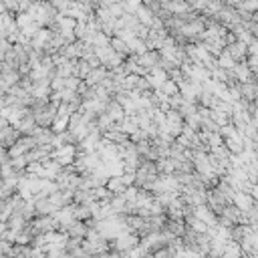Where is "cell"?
<instances>
[{"label":"cell","instance_id":"obj_1","mask_svg":"<svg viewBox=\"0 0 258 258\" xmlns=\"http://www.w3.org/2000/svg\"><path fill=\"white\" fill-rule=\"evenodd\" d=\"M10 161V155H8V149H4L2 145H0V167L4 165V163H8Z\"/></svg>","mask_w":258,"mask_h":258}]
</instances>
